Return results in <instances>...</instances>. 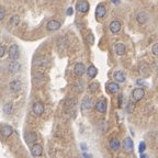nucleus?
<instances>
[{"label":"nucleus","instance_id":"nucleus-16","mask_svg":"<svg viewBox=\"0 0 158 158\" xmlns=\"http://www.w3.org/2000/svg\"><path fill=\"white\" fill-rule=\"evenodd\" d=\"M136 20H137V22L139 23V24H144V23H146L147 20H148V14H147L146 12L137 13V16H136Z\"/></svg>","mask_w":158,"mask_h":158},{"label":"nucleus","instance_id":"nucleus-14","mask_svg":"<svg viewBox=\"0 0 158 158\" xmlns=\"http://www.w3.org/2000/svg\"><path fill=\"white\" fill-rule=\"evenodd\" d=\"M139 73H141V75L143 77H148L150 74V68L149 66L145 64V63H143L141 66H139Z\"/></svg>","mask_w":158,"mask_h":158},{"label":"nucleus","instance_id":"nucleus-24","mask_svg":"<svg viewBox=\"0 0 158 158\" xmlns=\"http://www.w3.org/2000/svg\"><path fill=\"white\" fill-rule=\"evenodd\" d=\"M20 23V18L19 16H13L12 18H10V20H9V25L10 26H17L18 24Z\"/></svg>","mask_w":158,"mask_h":158},{"label":"nucleus","instance_id":"nucleus-5","mask_svg":"<svg viewBox=\"0 0 158 158\" xmlns=\"http://www.w3.org/2000/svg\"><path fill=\"white\" fill-rule=\"evenodd\" d=\"M20 68L21 65L18 62H16V60H12V62H10L8 64V70L10 74H16V73L20 70Z\"/></svg>","mask_w":158,"mask_h":158},{"label":"nucleus","instance_id":"nucleus-33","mask_svg":"<svg viewBox=\"0 0 158 158\" xmlns=\"http://www.w3.org/2000/svg\"><path fill=\"white\" fill-rule=\"evenodd\" d=\"M67 16H73V13H74V9L71 8V7H69V8L67 9Z\"/></svg>","mask_w":158,"mask_h":158},{"label":"nucleus","instance_id":"nucleus-1","mask_svg":"<svg viewBox=\"0 0 158 158\" xmlns=\"http://www.w3.org/2000/svg\"><path fill=\"white\" fill-rule=\"evenodd\" d=\"M8 54H9V57H10V59H12V60H17V59L19 58V56H20V51H19V47H18V45L13 44V45L10 46Z\"/></svg>","mask_w":158,"mask_h":158},{"label":"nucleus","instance_id":"nucleus-4","mask_svg":"<svg viewBox=\"0 0 158 158\" xmlns=\"http://www.w3.org/2000/svg\"><path fill=\"white\" fill-rule=\"evenodd\" d=\"M32 112L35 114V115H41L44 113V105L41 102H35V103L32 105Z\"/></svg>","mask_w":158,"mask_h":158},{"label":"nucleus","instance_id":"nucleus-18","mask_svg":"<svg viewBox=\"0 0 158 158\" xmlns=\"http://www.w3.org/2000/svg\"><path fill=\"white\" fill-rule=\"evenodd\" d=\"M113 78L115 79L117 83H124L125 81V76L121 70L115 71V73L113 74Z\"/></svg>","mask_w":158,"mask_h":158},{"label":"nucleus","instance_id":"nucleus-20","mask_svg":"<svg viewBox=\"0 0 158 158\" xmlns=\"http://www.w3.org/2000/svg\"><path fill=\"white\" fill-rule=\"evenodd\" d=\"M115 53L117 55H124L125 54V46L122 43H117L115 44Z\"/></svg>","mask_w":158,"mask_h":158},{"label":"nucleus","instance_id":"nucleus-17","mask_svg":"<svg viewBox=\"0 0 158 158\" xmlns=\"http://www.w3.org/2000/svg\"><path fill=\"white\" fill-rule=\"evenodd\" d=\"M96 109L97 111L100 113H105L107 112V103L104 102L103 100H101V101H98L96 104Z\"/></svg>","mask_w":158,"mask_h":158},{"label":"nucleus","instance_id":"nucleus-7","mask_svg":"<svg viewBox=\"0 0 158 158\" xmlns=\"http://www.w3.org/2000/svg\"><path fill=\"white\" fill-rule=\"evenodd\" d=\"M42 153H43V147L40 144H33L32 147H31V154L34 157H38L41 156Z\"/></svg>","mask_w":158,"mask_h":158},{"label":"nucleus","instance_id":"nucleus-34","mask_svg":"<svg viewBox=\"0 0 158 158\" xmlns=\"http://www.w3.org/2000/svg\"><path fill=\"white\" fill-rule=\"evenodd\" d=\"M111 2L114 4H120V0H111Z\"/></svg>","mask_w":158,"mask_h":158},{"label":"nucleus","instance_id":"nucleus-2","mask_svg":"<svg viewBox=\"0 0 158 158\" xmlns=\"http://www.w3.org/2000/svg\"><path fill=\"white\" fill-rule=\"evenodd\" d=\"M145 96V91L142 89V88H135L133 91H132V97L135 101H139L144 98Z\"/></svg>","mask_w":158,"mask_h":158},{"label":"nucleus","instance_id":"nucleus-30","mask_svg":"<svg viewBox=\"0 0 158 158\" xmlns=\"http://www.w3.org/2000/svg\"><path fill=\"white\" fill-rule=\"evenodd\" d=\"M138 148H139V153H144V152H145V148H146V145H145V143H144V142H142L141 144H139V147H138Z\"/></svg>","mask_w":158,"mask_h":158},{"label":"nucleus","instance_id":"nucleus-26","mask_svg":"<svg viewBox=\"0 0 158 158\" xmlns=\"http://www.w3.org/2000/svg\"><path fill=\"white\" fill-rule=\"evenodd\" d=\"M98 88H99V83H92L89 85V91L92 92V93H95V92L98 90Z\"/></svg>","mask_w":158,"mask_h":158},{"label":"nucleus","instance_id":"nucleus-6","mask_svg":"<svg viewBox=\"0 0 158 158\" xmlns=\"http://www.w3.org/2000/svg\"><path fill=\"white\" fill-rule=\"evenodd\" d=\"M60 28V22L57 20H51L46 24V29L48 31H57Z\"/></svg>","mask_w":158,"mask_h":158},{"label":"nucleus","instance_id":"nucleus-10","mask_svg":"<svg viewBox=\"0 0 158 158\" xmlns=\"http://www.w3.org/2000/svg\"><path fill=\"white\" fill-rule=\"evenodd\" d=\"M107 14V7L103 4H100L97 6L96 9V17L97 18H103Z\"/></svg>","mask_w":158,"mask_h":158},{"label":"nucleus","instance_id":"nucleus-15","mask_svg":"<svg viewBox=\"0 0 158 158\" xmlns=\"http://www.w3.org/2000/svg\"><path fill=\"white\" fill-rule=\"evenodd\" d=\"M13 133V130L12 127L10 126V125H4L2 126V129H1V134H2V136L4 137H9V136H11Z\"/></svg>","mask_w":158,"mask_h":158},{"label":"nucleus","instance_id":"nucleus-25","mask_svg":"<svg viewBox=\"0 0 158 158\" xmlns=\"http://www.w3.org/2000/svg\"><path fill=\"white\" fill-rule=\"evenodd\" d=\"M65 105L68 107V108H71V107H75L76 105V100L75 99H71V98H68L65 101Z\"/></svg>","mask_w":158,"mask_h":158},{"label":"nucleus","instance_id":"nucleus-36","mask_svg":"<svg viewBox=\"0 0 158 158\" xmlns=\"http://www.w3.org/2000/svg\"><path fill=\"white\" fill-rule=\"evenodd\" d=\"M81 147L83 148V150H86V145L85 144H81Z\"/></svg>","mask_w":158,"mask_h":158},{"label":"nucleus","instance_id":"nucleus-22","mask_svg":"<svg viewBox=\"0 0 158 158\" xmlns=\"http://www.w3.org/2000/svg\"><path fill=\"white\" fill-rule=\"evenodd\" d=\"M92 105H93V103H92L91 98H89V97L85 98V100H83V108L87 109V110H90V109H92Z\"/></svg>","mask_w":158,"mask_h":158},{"label":"nucleus","instance_id":"nucleus-29","mask_svg":"<svg viewBox=\"0 0 158 158\" xmlns=\"http://www.w3.org/2000/svg\"><path fill=\"white\" fill-rule=\"evenodd\" d=\"M87 42L90 44V45H92V44L95 43V38H93V35H92V34H88L87 35Z\"/></svg>","mask_w":158,"mask_h":158},{"label":"nucleus","instance_id":"nucleus-11","mask_svg":"<svg viewBox=\"0 0 158 158\" xmlns=\"http://www.w3.org/2000/svg\"><path fill=\"white\" fill-rule=\"evenodd\" d=\"M74 71H75V74L77 76H83L85 73H86V67H85V65H83V63H77L75 65V67H74Z\"/></svg>","mask_w":158,"mask_h":158},{"label":"nucleus","instance_id":"nucleus-35","mask_svg":"<svg viewBox=\"0 0 158 158\" xmlns=\"http://www.w3.org/2000/svg\"><path fill=\"white\" fill-rule=\"evenodd\" d=\"M137 83L138 85H144V86H146V83L143 81V80H137Z\"/></svg>","mask_w":158,"mask_h":158},{"label":"nucleus","instance_id":"nucleus-23","mask_svg":"<svg viewBox=\"0 0 158 158\" xmlns=\"http://www.w3.org/2000/svg\"><path fill=\"white\" fill-rule=\"evenodd\" d=\"M87 74H88V76H89L90 78H95V77L97 76V74H98V69H97V68L93 66V65H91V66L88 68Z\"/></svg>","mask_w":158,"mask_h":158},{"label":"nucleus","instance_id":"nucleus-19","mask_svg":"<svg viewBox=\"0 0 158 158\" xmlns=\"http://www.w3.org/2000/svg\"><path fill=\"white\" fill-rule=\"evenodd\" d=\"M107 89H108L109 92H111V93H115V92L119 91L120 87H119V85H117V83H109L108 85H107Z\"/></svg>","mask_w":158,"mask_h":158},{"label":"nucleus","instance_id":"nucleus-8","mask_svg":"<svg viewBox=\"0 0 158 158\" xmlns=\"http://www.w3.org/2000/svg\"><path fill=\"white\" fill-rule=\"evenodd\" d=\"M122 146H123V149L126 150V152H132L134 148V143H133V141H132V138L131 137L124 138Z\"/></svg>","mask_w":158,"mask_h":158},{"label":"nucleus","instance_id":"nucleus-3","mask_svg":"<svg viewBox=\"0 0 158 158\" xmlns=\"http://www.w3.org/2000/svg\"><path fill=\"white\" fill-rule=\"evenodd\" d=\"M21 88H22V83L18 79L11 81L10 85H9V89H10L11 92H19L21 90Z\"/></svg>","mask_w":158,"mask_h":158},{"label":"nucleus","instance_id":"nucleus-21","mask_svg":"<svg viewBox=\"0 0 158 158\" xmlns=\"http://www.w3.org/2000/svg\"><path fill=\"white\" fill-rule=\"evenodd\" d=\"M121 147V143L119 139H112V141H110V148L112 150H119Z\"/></svg>","mask_w":158,"mask_h":158},{"label":"nucleus","instance_id":"nucleus-32","mask_svg":"<svg viewBox=\"0 0 158 158\" xmlns=\"http://www.w3.org/2000/svg\"><path fill=\"white\" fill-rule=\"evenodd\" d=\"M4 54H6V47L1 46V48H0V57H4Z\"/></svg>","mask_w":158,"mask_h":158},{"label":"nucleus","instance_id":"nucleus-12","mask_svg":"<svg viewBox=\"0 0 158 158\" xmlns=\"http://www.w3.org/2000/svg\"><path fill=\"white\" fill-rule=\"evenodd\" d=\"M25 142L28 145H32L36 142V134L34 132H29L28 134H25Z\"/></svg>","mask_w":158,"mask_h":158},{"label":"nucleus","instance_id":"nucleus-13","mask_svg":"<svg viewBox=\"0 0 158 158\" xmlns=\"http://www.w3.org/2000/svg\"><path fill=\"white\" fill-rule=\"evenodd\" d=\"M109 28H110V31H111L112 33H117V32L121 30L120 21H117V20L112 21V22L110 23V25H109Z\"/></svg>","mask_w":158,"mask_h":158},{"label":"nucleus","instance_id":"nucleus-28","mask_svg":"<svg viewBox=\"0 0 158 158\" xmlns=\"http://www.w3.org/2000/svg\"><path fill=\"white\" fill-rule=\"evenodd\" d=\"M152 52H153V54L158 56V43H155L154 45L152 46Z\"/></svg>","mask_w":158,"mask_h":158},{"label":"nucleus","instance_id":"nucleus-9","mask_svg":"<svg viewBox=\"0 0 158 158\" xmlns=\"http://www.w3.org/2000/svg\"><path fill=\"white\" fill-rule=\"evenodd\" d=\"M76 9L78 10L79 12L86 13L88 12V10H89V4H88L87 1H79V2H77V4H76Z\"/></svg>","mask_w":158,"mask_h":158},{"label":"nucleus","instance_id":"nucleus-31","mask_svg":"<svg viewBox=\"0 0 158 158\" xmlns=\"http://www.w3.org/2000/svg\"><path fill=\"white\" fill-rule=\"evenodd\" d=\"M4 16H6V10L4 8H1V10H0V20H4Z\"/></svg>","mask_w":158,"mask_h":158},{"label":"nucleus","instance_id":"nucleus-27","mask_svg":"<svg viewBox=\"0 0 158 158\" xmlns=\"http://www.w3.org/2000/svg\"><path fill=\"white\" fill-rule=\"evenodd\" d=\"M4 112L6 114H10V113L12 112V103H7L4 104Z\"/></svg>","mask_w":158,"mask_h":158}]
</instances>
